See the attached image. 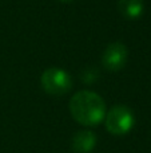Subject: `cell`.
<instances>
[{
    "mask_svg": "<svg viewBox=\"0 0 151 153\" xmlns=\"http://www.w3.org/2000/svg\"><path fill=\"white\" fill-rule=\"evenodd\" d=\"M70 111L76 122L84 126H95L104 121L106 103L95 91L80 90L72 95L70 101Z\"/></svg>",
    "mask_w": 151,
    "mask_h": 153,
    "instance_id": "1",
    "label": "cell"
},
{
    "mask_svg": "<svg viewBox=\"0 0 151 153\" xmlns=\"http://www.w3.org/2000/svg\"><path fill=\"white\" fill-rule=\"evenodd\" d=\"M118 11L127 20H136L143 15V0H118Z\"/></svg>",
    "mask_w": 151,
    "mask_h": 153,
    "instance_id": "6",
    "label": "cell"
},
{
    "mask_svg": "<svg viewBox=\"0 0 151 153\" xmlns=\"http://www.w3.org/2000/svg\"><path fill=\"white\" fill-rule=\"evenodd\" d=\"M43 90L54 97L64 95L72 89V78L68 71L62 67H50L40 76Z\"/></svg>",
    "mask_w": 151,
    "mask_h": 153,
    "instance_id": "3",
    "label": "cell"
},
{
    "mask_svg": "<svg viewBox=\"0 0 151 153\" xmlns=\"http://www.w3.org/2000/svg\"><path fill=\"white\" fill-rule=\"evenodd\" d=\"M104 125L108 133L115 136L127 134L135 125V116L133 110L126 105H115L106 113Z\"/></svg>",
    "mask_w": 151,
    "mask_h": 153,
    "instance_id": "2",
    "label": "cell"
},
{
    "mask_svg": "<svg viewBox=\"0 0 151 153\" xmlns=\"http://www.w3.org/2000/svg\"><path fill=\"white\" fill-rule=\"evenodd\" d=\"M128 59V50L122 42L108 45L102 55V65L108 71H119L126 66Z\"/></svg>",
    "mask_w": 151,
    "mask_h": 153,
    "instance_id": "4",
    "label": "cell"
},
{
    "mask_svg": "<svg viewBox=\"0 0 151 153\" xmlns=\"http://www.w3.org/2000/svg\"><path fill=\"white\" fill-rule=\"evenodd\" d=\"M59 1H62V3H71L72 0H59Z\"/></svg>",
    "mask_w": 151,
    "mask_h": 153,
    "instance_id": "7",
    "label": "cell"
},
{
    "mask_svg": "<svg viewBox=\"0 0 151 153\" xmlns=\"http://www.w3.org/2000/svg\"><path fill=\"white\" fill-rule=\"evenodd\" d=\"M98 138L91 130H79L71 140V148L75 153H91L95 149Z\"/></svg>",
    "mask_w": 151,
    "mask_h": 153,
    "instance_id": "5",
    "label": "cell"
}]
</instances>
